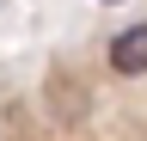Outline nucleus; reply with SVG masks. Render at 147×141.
<instances>
[{
  "label": "nucleus",
  "instance_id": "nucleus-1",
  "mask_svg": "<svg viewBox=\"0 0 147 141\" xmlns=\"http://www.w3.org/2000/svg\"><path fill=\"white\" fill-rule=\"evenodd\" d=\"M110 67L117 74H147V25H129L110 37Z\"/></svg>",
  "mask_w": 147,
  "mask_h": 141
}]
</instances>
